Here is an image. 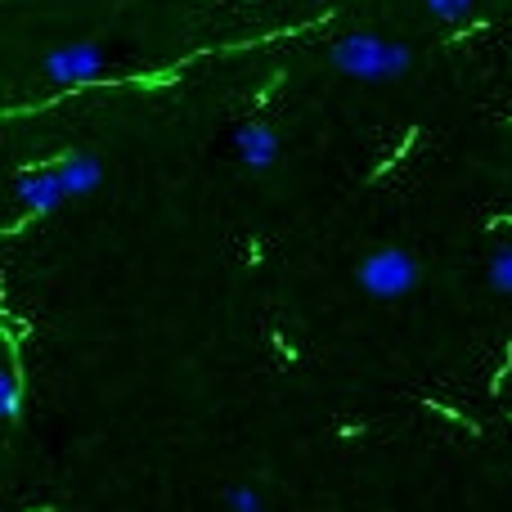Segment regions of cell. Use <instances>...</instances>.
Instances as JSON below:
<instances>
[{"label": "cell", "mask_w": 512, "mask_h": 512, "mask_svg": "<svg viewBox=\"0 0 512 512\" xmlns=\"http://www.w3.org/2000/svg\"><path fill=\"white\" fill-rule=\"evenodd\" d=\"M0 409H5L9 423H18V414H23V378H18L14 360H9V369L0 373Z\"/></svg>", "instance_id": "7"}, {"label": "cell", "mask_w": 512, "mask_h": 512, "mask_svg": "<svg viewBox=\"0 0 512 512\" xmlns=\"http://www.w3.org/2000/svg\"><path fill=\"white\" fill-rule=\"evenodd\" d=\"M50 167H59V158L41 162V167H23L14 176V194H18V203H27V216H45V212H54V207L68 198L63 176L59 171H50Z\"/></svg>", "instance_id": "4"}, {"label": "cell", "mask_w": 512, "mask_h": 512, "mask_svg": "<svg viewBox=\"0 0 512 512\" xmlns=\"http://www.w3.org/2000/svg\"><path fill=\"white\" fill-rule=\"evenodd\" d=\"M355 279H360V288L369 292V297L396 301L418 288V261H414V252H405V248H378L360 261Z\"/></svg>", "instance_id": "2"}, {"label": "cell", "mask_w": 512, "mask_h": 512, "mask_svg": "<svg viewBox=\"0 0 512 512\" xmlns=\"http://www.w3.org/2000/svg\"><path fill=\"white\" fill-rule=\"evenodd\" d=\"M234 149H239L243 167L265 171V167H274V158H279V135H274L265 122H243L239 131H234Z\"/></svg>", "instance_id": "5"}, {"label": "cell", "mask_w": 512, "mask_h": 512, "mask_svg": "<svg viewBox=\"0 0 512 512\" xmlns=\"http://www.w3.org/2000/svg\"><path fill=\"white\" fill-rule=\"evenodd\" d=\"M490 288L512 297V243H504V248L490 256Z\"/></svg>", "instance_id": "8"}, {"label": "cell", "mask_w": 512, "mask_h": 512, "mask_svg": "<svg viewBox=\"0 0 512 512\" xmlns=\"http://www.w3.org/2000/svg\"><path fill=\"white\" fill-rule=\"evenodd\" d=\"M409 45H391L373 32H351L333 45V68L355 81H396L409 72Z\"/></svg>", "instance_id": "1"}, {"label": "cell", "mask_w": 512, "mask_h": 512, "mask_svg": "<svg viewBox=\"0 0 512 512\" xmlns=\"http://www.w3.org/2000/svg\"><path fill=\"white\" fill-rule=\"evenodd\" d=\"M274 351H279V355H283V360H297V351H292V346H288V342H283V333H274Z\"/></svg>", "instance_id": "11"}, {"label": "cell", "mask_w": 512, "mask_h": 512, "mask_svg": "<svg viewBox=\"0 0 512 512\" xmlns=\"http://www.w3.org/2000/svg\"><path fill=\"white\" fill-rule=\"evenodd\" d=\"M59 176H63V185H68L72 198H86L104 185V162H99L95 153H63Z\"/></svg>", "instance_id": "6"}, {"label": "cell", "mask_w": 512, "mask_h": 512, "mask_svg": "<svg viewBox=\"0 0 512 512\" xmlns=\"http://www.w3.org/2000/svg\"><path fill=\"white\" fill-rule=\"evenodd\" d=\"M104 72V50L95 41H77V45H59L45 54V77L59 81L63 90H81L90 81H99Z\"/></svg>", "instance_id": "3"}, {"label": "cell", "mask_w": 512, "mask_h": 512, "mask_svg": "<svg viewBox=\"0 0 512 512\" xmlns=\"http://www.w3.org/2000/svg\"><path fill=\"white\" fill-rule=\"evenodd\" d=\"M472 5H477V0H427V9H432L436 18H445V23H459V18H468Z\"/></svg>", "instance_id": "10"}, {"label": "cell", "mask_w": 512, "mask_h": 512, "mask_svg": "<svg viewBox=\"0 0 512 512\" xmlns=\"http://www.w3.org/2000/svg\"><path fill=\"white\" fill-rule=\"evenodd\" d=\"M225 508H230V512H270V508H265V499L256 495L252 486H234L230 495H225Z\"/></svg>", "instance_id": "9"}]
</instances>
